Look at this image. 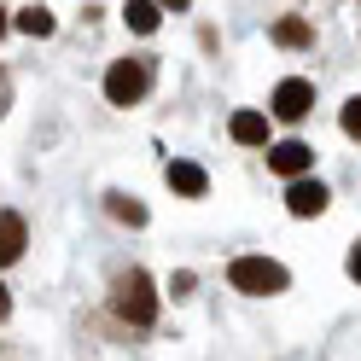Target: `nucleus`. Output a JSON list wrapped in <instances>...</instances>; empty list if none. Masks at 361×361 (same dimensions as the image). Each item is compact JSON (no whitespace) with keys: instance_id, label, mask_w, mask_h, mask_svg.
Listing matches in <instances>:
<instances>
[{"instance_id":"nucleus-11","label":"nucleus","mask_w":361,"mask_h":361,"mask_svg":"<svg viewBox=\"0 0 361 361\" xmlns=\"http://www.w3.org/2000/svg\"><path fill=\"white\" fill-rule=\"evenodd\" d=\"M12 24L24 30V35H53V12H47V6H24Z\"/></svg>"},{"instance_id":"nucleus-14","label":"nucleus","mask_w":361,"mask_h":361,"mask_svg":"<svg viewBox=\"0 0 361 361\" xmlns=\"http://www.w3.org/2000/svg\"><path fill=\"white\" fill-rule=\"evenodd\" d=\"M344 134H350V140H361V99L344 105Z\"/></svg>"},{"instance_id":"nucleus-17","label":"nucleus","mask_w":361,"mask_h":361,"mask_svg":"<svg viewBox=\"0 0 361 361\" xmlns=\"http://www.w3.org/2000/svg\"><path fill=\"white\" fill-rule=\"evenodd\" d=\"M0 30H6V12H0Z\"/></svg>"},{"instance_id":"nucleus-4","label":"nucleus","mask_w":361,"mask_h":361,"mask_svg":"<svg viewBox=\"0 0 361 361\" xmlns=\"http://www.w3.org/2000/svg\"><path fill=\"white\" fill-rule=\"evenodd\" d=\"M309 105H314V87H309L303 76H286V82L274 87V117H280V123H303Z\"/></svg>"},{"instance_id":"nucleus-9","label":"nucleus","mask_w":361,"mask_h":361,"mask_svg":"<svg viewBox=\"0 0 361 361\" xmlns=\"http://www.w3.org/2000/svg\"><path fill=\"white\" fill-rule=\"evenodd\" d=\"M169 187H175V192H187V198H198V192L210 187V180H204V169H198V164L175 157V164H169Z\"/></svg>"},{"instance_id":"nucleus-15","label":"nucleus","mask_w":361,"mask_h":361,"mask_svg":"<svg viewBox=\"0 0 361 361\" xmlns=\"http://www.w3.org/2000/svg\"><path fill=\"white\" fill-rule=\"evenodd\" d=\"M350 274L361 280V245H355V251H350Z\"/></svg>"},{"instance_id":"nucleus-6","label":"nucleus","mask_w":361,"mask_h":361,"mask_svg":"<svg viewBox=\"0 0 361 361\" xmlns=\"http://www.w3.org/2000/svg\"><path fill=\"white\" fill-rule=\"evenodd\" d=\"M326 198H332V192L321 187V180L303 175V180H291V187H286V210H291V216H321Z\"/></svg>"},{"instance_id":"nucleus-16","label":"nucleus","mask_w":361,"mask_h":361,"mask_svg":"<svg viewBox=\"0 0 361 361\" xmlns=\"http://www.w3.org/2000/svg\"><path fill=\"white\" fill-rule=\"evenodd\" d=\"M6 314H12V298H6V286H0V321H6Z\"/></svg>"},{"instance_id":"nucleus-8","label":"nucleus","mask_w":361,"mask_h":361,"mask_svg":"<svg viewBox=\"0 0 361 361\" xmlns=\"http://www.w3.org/2000/svg\"><path fill=\"white\" fill-rule=\"evenodd\" d=\"M233 140L239 146H268V117H262V111H233Z\"/></svg>"},{"instance_id":"nucleus-12","label":"nucleus","mask_w":361,"mask_h":361,"mask_svg":"<svg viewBox=\"0 0 361 361\" xmlns=\"http://www.w3.org/2000/svg\"><path fill=\"white\" fill-rule=\"evenodd\" d=\"M274 41H280V47H309V24H303V18H280Z\"/></svg>"},{"instance_id":"nucleus-2","label":"nucleus","mask_w":361,"mask_h":361,"mask_svg":"<svg viewBox=\"0 0 361 361\" xmlns=\"http://www.w3.org/2000/svg\"><path fill=\"white\" fill-rule=\"evenodd\" d=\"M117 314L134 326H152V314H157V298H152V280L140 274V268H128V280L117 286Z\"/></svg>"},{"instance_id":"nucleus-13","label":"nucleus","mask_w":361,"mask_h":361,"mask_svg":"<svg viewBox=\"0 0 361 361\" xmlns=\"http://www.w3.org/2000/svg\"><path fill=\"white\" fill-rule=\"evenodd\" d=\"M111 216L128 221V228H140V221H146V204H134L128 192H111Z\"/></svg>"},{"instance_id":"nucleus-5","label":"nucleus","mask_w":361,"mask_h":361,"mask_svg":"<svg viewBox=\"0 0 361 361\" xmlns=\"http://www.w3.org/2000/svg\"><path fill=\"white\" fill-rule=\"evenodd\" d=\"M309 164H314V152H309L303 140H280V146H268V169L286 175V180H303Z\"/></svg>"},{"instance_id":"nucleus-1","label":"nucleus","mask_w":361,"mask_h":361,"mask_svg":"<svg viewBox=\"0 0 361 361\" xmlns=\"http://www.w3.org/2000/svg\"><path fill=\"white\" fill-rule=\"evenodd\" d=\"M228 280L245 291V298H268V291H286L291 286V274H286L280 262H268V257H239L228 268Z\"/></svg>"},{"instance_id":"nucleus-3","label":"nucleus","mask_w":361,"mask_h":361,"mask_svg":"<svg viewBox=\"0 0 361 361\" xmlns=\"http://www.w3.org/2000/svg\"><path fill=\"white\" fill-rule=\"evenodd\" d=\"M146 82H152V71H146L140 59H117V64L105 71V99H111V105H134V99L146 94Z\"/></svg>"},{"instance_id":"nucleus-10","label":"nucleus","mask_w":361,"mask_h":361,"mask_svg":"<svg viewBox=\"0 0 361 361\" xmlns=\"http://www.w3.org/2000/svg\"><path fill=\"white\" fill-rule=\"evenodd\" d=\"M157 12H164V6H152V0H128V12H123V18H128V30H134V35H152V30H157Z\"/></svg>"},{"instance_id":"nucleus-7","label":"nucleus","mask_w":361,"mask_h":361,"mask_svg":"<svg viewBox=\"0 0 361 361\" xmlns=\"http://www.w3.org/2000/svg\"><path fill=\"white\" fill-rule=\"evenodd\" d=\"M24 257V216L18 210H0V268Z\"/></svg>"}]
</instances>
